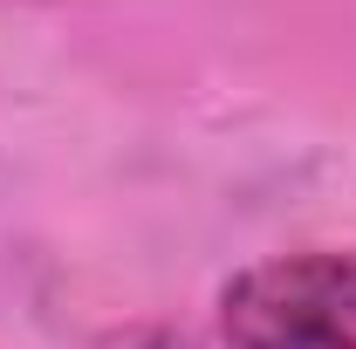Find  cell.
I'll use <instances>...</instances> for the list:
<instances>
[{"label":"cell","mask_w":356,"mask_h":349,"mask_svg":"<svg viewBox=\"0 0 356 349\" xmlns=\"http://www.w3.org/2000/svg\"><path fill=\"white\" fill-rule=\"evenodd\" d=\"M226 349H356V261L274 254L233 274L220 295Z\"/></svg>","instance_id":"obj_1"}]
</instances>
